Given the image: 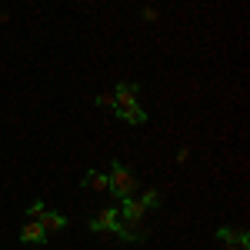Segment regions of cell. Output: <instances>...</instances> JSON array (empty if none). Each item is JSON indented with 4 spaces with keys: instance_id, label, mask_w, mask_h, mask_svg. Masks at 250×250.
<instances>
[{
    "instance_id": "6da1fadb",
    "label": "cell",
    "mask_w": 250,
    "mask_h": 250,
    "mask_svg": "<svg viewBox=\"0 0 250 250\" xmlns=\"http://www.w3.org/2000/svg\"><path fill=\"white\" fill-rule=\"evenodd\" d=\"M107 180H110V193H114L117 200H124V197H134L137 180H134V173L127 170L120 160H114V164H110V173H107Z\"/></svg>"
},
{
    "instance_id": "7a4b0ae2",
    "label": "cell",
    "mask_w": 250,
    "mask_h": 250,
    "mask_svg": "<svg viewBox=\"0 0 250 250\" xmlns=\"http://www.w3.org/2000/svg\"><path fill=\"white\" fill-rule=\"evenodd\" d=\"M94 233H117L120 230V210L117 207H104V210H97L90 217V224H87Z\"/></svg>"
},
{
    "instance_id": "3957f363",
    "label": "cell",
    "mask_w": 250,
    "mask_h": 250,
    "mask_svg": "<svg viewBox=\"0 0 250 250\" xmlns=\"http://www.w3.org/2000/svg\"><path fill=\"white\" fill-rule=\"evenodd\" d=\"M137 94H140V87H137V83H117V90H114L117 107H114V110H130V107H140V104H137Z\"/></svg>"
},
{
    "instance_id": "277c9868",
    "label": "cell",
    "mask_w": 250,
    "mask_h": 250,
    "mask_svg": "<svg viewBox=\"0 0 250 250\" xmlns=\"http://www.w3.org/2000/svg\"><path fill=\"white\" fill-rule=\"evenodd\" d=\"M20 240H23V244H43V240H47V230L40 227V220H27V224L20 227Z\"/></svg>"
},
{
    "instance_id": "5b68a950",
    "label": "cell",
    "mask_w": 250,
    "mask_h": 250,
    "mask_svg": "<svg viewBox=\"0 0 250 250\" xmlns=\"http://www.w3.org/2000/svg\"><path fill=\"white\" fill-rule=\"evenodd\" d=\"M83 187L94 193H110V180H107V173H100V170H87L83 173Z\"/></svg>"
},
{
    "instance_id": "8992f818",
    "label": "cell",
    "mask_w": 250,
    "mask_h": 250,
    "mask_svg": "<svg viewBox=\"0 0 250 250\" xmlns=\"http://www.w3.org/2000/svg\"><path fill=\"white\" fill-rule=\"evenodd\" d=\"M40 227H43L47 233H60L63 227H67V217L57 213V210H43L40 213Z\"/></svg>"
},
{
    "instance_id": "52a82bcc",
    "label": "cell",
    "mask_w": 250,
    "mask_h": 250,
    "mask_svg": "<svg viewBox=\"0 0 250 250\" xmlns=\"http://www.w3.org/2000/svg\"><path fill=\"white\" fill-rule=\"evenodd\" d=\"M124 124H144L147 120V114H144V107H130V110H114Z\"/></svg>"
},
{
    "instance_id": "ba28073f",
    "label": "cell",
    "mask_w": 250,
    "mask_h": 250,
    "mask_svg": "<svg viewBox=\"0 0 250 250\" xmlns=\"http://www.w3.org/2000/svg\"><path fill=\"white\" fill-rule=\"evenodd\" d=\"M140 207H144V210H157V207H160V193H157V190H144Z\"/></svg>"
},
{
    "instance_id": "9c48e42d",
    "label": "cell",
    "mask_w": 250,
    "mask_h": 250,
    "mask_svg": "<svg viewBox=\"0 0 250 250\" xmlns=\"http://www.w3.org/2000/svg\"><path fill=\"white\" fill-rule=\"evenodd\" d=\"M47 210V204H43V200H34V204H30V207H27V220H40V213Z\"/></svg>"
},
{
    "instance_id": "30bf717a",
    "label": "cell",
    "mask_w": 250,
    "mask_h": 250,
    "mask_svg": "<svg viewBox=\"0 0 250 250\" xmlns=\"http://www.w3.org/2000/svg\"><path fill=\"white\" fill-rule=\"evenodd\" d=\"M97 104H100V107H107V110H114V107H117L114 94H100V97H97Z\"/></svg>"
},
{
    "instance_id": "8fae6325",
    "label": "cell",
    "mask_w": 250,
    "mask_h": 250,
    "mask_svg": "<svg viewBox=\"0 0 250 250\" xmlns=\"http://www.w3.org/2000/svg\"><path fill=\"white\" fill-rule=\"evenodd\" d=\"M144 20H157V10H154V7H144Z\"/></svg>"
}]
</instances>
